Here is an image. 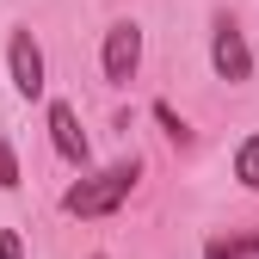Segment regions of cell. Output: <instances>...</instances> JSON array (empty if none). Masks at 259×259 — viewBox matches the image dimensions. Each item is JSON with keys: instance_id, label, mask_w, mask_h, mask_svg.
<instances>
[{"instance_id": "cell-3", "label": "cell", "mask_w": 259, "mask_h": 259, "mask_svg": "<svg viewBox=\"0 0 259 259\" xmlns=\"http://www.w3.org/2000/svg\"><path fill=\"white\" fill-rule=\"evenodd\" d=\"M99 68L111 87H130L142 68V25L136 19H111L105 25V44H99Z\"/></svg>"}, {"instance_id": "cell-9", "label": "cell", "mask_w": 259, "mask_h": 259, "mask_svg": "<svg viewBox=\"0 0 259 259\" xmlns=\"http://www.w3.org/2000/svg\"><path fill=\"white\" fill-rule=\"evenodd\" d=\"M13 185H19V154L7 142V130H0V191H13Z\"/></svg>"}, {"instance_id": "cell-6", "label": "cell", "mask_w": 259, "mask_h": 259, "mask_svg": "<svg viewBox=\"0 0 259 259\" xmlns=\"http://www.w3.org/2000/svg\"><path fill=\"white\" fill-rule=\"evenodd\" d=\"M204 259H259V229H247V235H210Z\"/></svg>"}, {"instance_id": "cell-7", "label": "cell", "mask_w": 259, "mask_h": 259, "mask_svg": "<svg viewBox=\"0 0 259 259\" xmlns=\"http://www.w3.org/2000/svg\"><path fill=\"white\" fill-rule=\"evenodd\" d=\"M235 179H241V191H259V130L235 142Z\"/></svg>"}, {"instance_id": "cell-1", "label": "cell", "mask_w": 259, "mask_h": 259, "mask_svg": "<svg viewBox=\"0 0 259 259\" xmlns=\"http://www.w3.org/2000/svg\"><path fill=\"white\" fill-rule=\"evenodd\" d=\"M136 185H142V154H123V160H111V167L87 173V179H74L68 191H62V216H80V222L117 216Z\"/></svg>"}, {"instance_id": "cell-11", "label": "cell", "mask_w": 259, "mask_h": 259, "mask_svg": "<svg viewBox=\"0 0 259 259\" xmlns=\"http://www.w3.org/2000/svg\"><path fill=\"white\" fill-rule=\"evenodd\" d=\"M87 259H111V253H87Z\"/></svg>"}, {"instance_id": "cell-10", "label": "cell", "mask_w": 259, "mask_h": 259, "mask_svg": "<svg viewBox=\"0 0 259 259\" xmlns=\"http://www.w3.org/2000/svg\"><path fill=\"white\" fill-rule=\"evenodd\" d=\"M0 259H25V235L19 229H0Z\"/></svg>"}, {"instance_id": "cell-5", "label": "cell", "mask_w": 259, "mask_h": 259, "mask_svg": "<svg viewBox=\"0 0 259 259\" xmlns=\"http://www.w3.org/2000/svg\"><path fill=\"white\" fill-rule=\"evenodd\" d=\"M44 130H50V148L68 160V167H93V142H87V130H80V111L68 99H44Z\"/></svg>"}, {"instance_id": "cell-2", "label": "cell", "mask_w": 259, "mask_h": 259, "mask_svg": "<svg viewBox=\"0 0 259 259\" xmlns=\"http://www.w3.org/2000/svg\"><path fill=\"white\" fill-rule=\"evenodd\" d=\"M7 80L19 99H44L50 93V62H44V44L31 25H13L7 31Z\"/></svg>"}, {"instance_id": "cell-8", "label": "cell", "mask_w": 259, "mask_h": 259, "mask_svg": "<svg viewBox=\"0 0 259 259\" xmlns=\"http://www.w3.org/2000/svg\"><path fill=\"white\" fill-rule=\"evenodd\" d=\"M148 111H154V123H160V136H167V142H179V148H191V142H198V136H191V123H185L167 99H154Z\"/></svg>"}, {"instance_id": "cell-4", "label": "cell", "mask_w": 259, "mask_h": 259, "mask_svg": "<svg viewBox=\"0 0 259 259\" xmlns=\"http://www.w3.org/2000/svg\"><path fill=\"white\" fill-rule=\"evenodd\" d=\"M210 68H216V80H229V87L253 80V50H247L241 25L229 13H216V25H210Z\"/></svg>"}]
</instances>
